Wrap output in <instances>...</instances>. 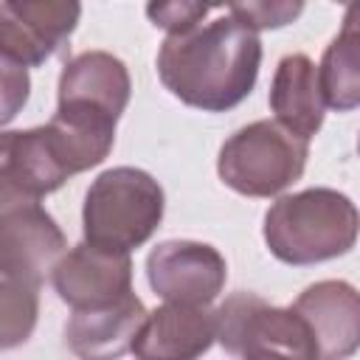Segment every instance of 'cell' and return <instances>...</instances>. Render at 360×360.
Here are the masks:
<instances>
[{"mask_svg":"<svg viewBox=\"0 0 360 360\" xmlns=\"http://www.w3.org/2000/svg\"><path fill=\"white\" fill-rule=\"evenodd\" d=\"M262 39L228 11L208 22L166 34L158 51V76L183 104L225 112L242 104L259 76Z\"/></svg>","mask_w":360,"mask_h":360,"instance_id":"6da1fadb","label":"cell"},{"mask_svg":"<svg viewBox=\"0 0 360 360\" xmlns=\"http://www.w3.org/2000/svg\"><path fill=\"white\" fill-rule=\"evenodd\" d=\"M270 253L292 267L338 259L357 242V208L335 188H304L278 197L264 214Z\"/></svg>","mask_w":360,"mask_h":360,"instance_id":"7a4b0ae2","label":"cell"},{"mask_svg":"<svg viewBox=\"0 0 360 360\" xmlns=\"http://www.w3.org/2000/svg\"><path fill=\"white\" fill-rule=\"evenodd\" d=\"M163 188L149 172L135 166L107 169L84 194V242L107 253H129L149 242L163 219Z\"/></svg>","mask_w":360,"mask_h":360,"instance_id":"3957f363","label":"cell"},{"mask_svg":"<svg viewBox=\"0 0 360 360\" xmlns=\"http://www.w3.org/2000/svg\"><path fill=\"white\" fill-rule=\"evenodd\" d=\"M309 158V141L262 118L236 129L219 149V180L245 197H276L301 180Z\"/></svg>","mask_w":360,"mask_h":360,"instance_id":"277c9868","label":"cell"},{"mask_svg":"<svg viewBox=\"0 0 360 360\" xmlns=\"http://www.w3.org/2000/svg\"><path fill=\"white\" fill-rule=\"evenodd\" d=\"M219 346L233 357L281 352L295 360H312L309 335L301 318L287 307H273L256 292H233L214 309Z\"/></svg>","mask_w":360,"mask_h":360,"instance_id":"5b68a950","label":"cell"},{"mask_svg":"<svg viewBox=\"0 0 360 360\" xmlns=\"http://www.w3.org/2000/svg\"><path fill=\"white\" fill-rule=\"evenodd\" d=\"M146 278L155 295L169 304L208 307L225 287L228 264L222 253L205 242L169 239L149 250Z\"/></svg>","mask_w":360,"mask_h":360,"instance_id":"8992f818","label":"cell"},{"mask_svg":"<svg viewBox=\"0 0 360 360\" xmlns=\"http://www.w3.org/2000/svg\"><path fill=\"white\" fill-rule=\"evenodd\" d=\"M82 6L73 0H11L0 3V53L20 68L51 59L76 31Z\"/></svg>","mask_w":360,"mask_h":360,"instance_id":"52a82bcc","label":"cell"},{"mask_svg":"<svg viewBox=\"0 0 360 360\" xmlns=\"http://www.w3.org/2000/svg\"><path fill=\"white\" fill-rule=\"evenodd\" d=\"M312 346V360H349L360 343V298L349 281L309 284L290 307Z\"/></svg>","mask_w":360,"mask_h":360,"instance_id":"ba28073f","label":"cell"},{"mask_svg":"<svg viewBox=\"0 0 360 360\" xmlns=\"http://www.w3.org/2000/svg\"><path fill=\"white\" fill-rule=\"evenodd\" d=\"M51 284L73 312L107 307L132 292V259L79 242L53 264Z\"/></svg>","mask_w":360,"mask_h":360,"instance_id":"9c48e42d","label":"cell"},{"mask_svg":"<svg viewBox=\"0 0 360 360\" xmlns=\"http://www.w3.org/2000/svg\"><path fill=\"white\" fill-rule=\"evenodd\" d=\"M132 82L127 65L107 51H84L65 62L59 73L56 110L115 121L129 104Z\"/></svg>","mask_w":360,"mask_h":360,"instance_id":"30bf717a","label":"cell"},{"mask_svg":"<svg viewBox=\"0 0 360 360\" xmlns=\"http://www.w3.org/2000/svg\"><path fill=\"white\" fill-rule=\"evenodd\" d=\"M68 239L37 200L0 205V264L42 284L62 259Z\"/></svg>","mask_w":360,"mask_h":360,"instance_id":"8fae6325","label":"cell"},{"mask_svg":"<svg viewBox=\"0 0 360 360\" xmlns=\"http://www.w3.org/2000/svg\"><path fill=\"white\" fill-rule=\"evenodd\" d=\"M68 180L59 166L45 127L0 132V205L37 200L56 191Z\"/></svg>","mask_w":360,"mask_h":360,"instance_id":"7c38bea8","label":"cell"},{"mask_svg":"<svg viewBox=\"0 0 360 360\" xmlns=\"http://www.w3.org/2000/svg\"><path fill=\"white\" fill-rule=\"evenodd\" d=\"M214 340V309L166 301L146 312L129 352L135 360H200Z\"/></svg>","mask_w":360,"mask_h":360,"instance_id":"4fadbf2b","label":"cell"},{"mask_svg":"<svg viewBox=\"0 0 360 360\" xmlns=\"http://www.w3.org/2000/svg\"><path fill=\"white\" fill-rule=\"evenodd\" d=\"M143 321L146 307L129 292L107 307L76 309L65 326V340L79 360H118L132 349Z\"/></svg>","mask_w":360,"mask_h":360,"instance_id":"5bb4252c","label":"cell"},{"mask_svg":"<svg viewBox=\"0 0 360 360\" xmlns=\"http://www.w3.org/2000/svg\"><path fill=\"white\" fill-rule=\"evenodd\" d=\"M270 110L276 112V124L287 132L309 141L326 115V104L318 87V65L307 53H287L270 84Z\"/></svg>","mask_w":360,"mask_h":360,"instance_id":"9a60e30c","label":"cell"},{"mask_svg":"<svg viewBox=\"0 0 360 360\" xmlns=\"http://www.w3.org/2000/svg\"><path fill=\"white\" fill-rule=\"evenodd\" d=\"M360 6L352 3L340 34L323 51L318 65V87L323 104L338 112H352L360 104Z\"/></svg>","mask_w":360,"mask_h":360,"instance_id":"2e32d148","label":"cell"},{"mask_svg":"<svg viewBox=\"0 0 360 360\" xmlns=\"http://www.w3.org/2000/svg\"><path fill=\"white\" fill-rule=\"evenodd\" d=\"M39 287L17 270L0 264V352L22 346L39 318Z\"/></svg>","mask_w":360,"mask_h":360,"instance_id":"e0dca14e","label":"cell"},{"mask_svg":"<svg viewBox=\"0 0 360 360\" xmlns=\"http://www.w3.org/2000/svg\"><path fill=\"white\" fill-rule=\"evenodd\" d=\"M225 11L259 34L264 28H281V25L292 22L304 11V6L301 3H267L264 0V3H231Z\"/></svg>","mask_w":360,"mask_h":360,"instance_id":"ac0fdd59","label":"cell"},{"mask_svg":"<svg viewBox=\"0 0 360 360\" xmlns=\"http://www.w3.org/2000/svg\"><path fill=\"white\" fill-rule=\"evenodd\" d=\"M31 96V76L17 62L0 53V127L17 118Z\"/></svg>","mask_w":360,"mask_h":360,"instance_id":"d6986e66","label":"cell"},{"mask_svg":"<svg viewBox=\"0 0 360 360\" xmlns=\"http://www.w3.org/2000/svg\"><path fill=\"white\" fill-rule=\"evenodd\" d=\"M214 11V6H202V3H149L146 6V14L152 20V25L158 28H166L169 34L186 28V25H194L200 20H205V14Z\"/></svg>","mask_w":360,"mask_h":360,"instance_id":"ffe728a7","label":"cell"},{"mask_svg":"<svg viewBox=\"0 0 360 360\" xmlns=\"http://www.w3.org/2000/svg\"><path fill=\"white\" fill-rule=\"evenodd\" d=\"M245 360H295L290 354H281V352H259V354H250Z\"/></svg>","mask_w":360,"mask_h":360,"instance_id":"44dd1931","label":"cell"}]
</instances>
